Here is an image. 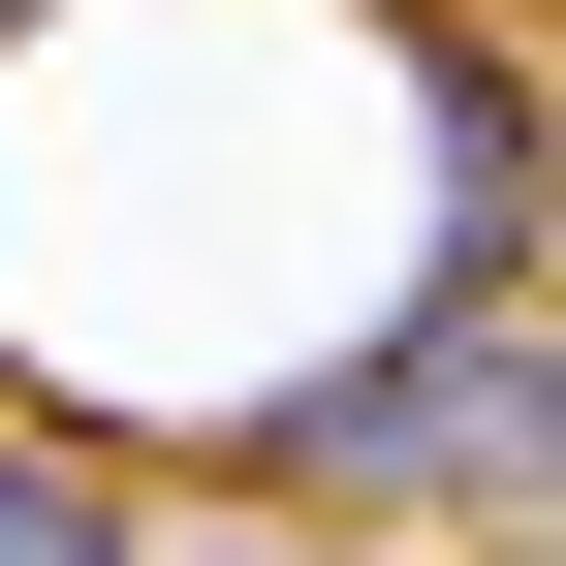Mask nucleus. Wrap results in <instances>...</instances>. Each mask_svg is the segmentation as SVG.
Wrapping results in <instances>:
<instances>
[{"mask_svg":"<svg viewBox=\"0 0 566 566\" xmlns=\"http://www.w3.org/2000/svg\"><path fill=\"white\" fill-rule=\"evenodd\" d=\"M252 566H315V535H252Z\"/></svg>","mask_w":566,"mask_h":566,"instance_id":"3","label":"nucleus"},{"mask_svg":"<svg viewBox=\"0 0 566 566\" xmlns=\"http://www.w3.org/2000/svg\"><path fill=\"white\" fill-rule=\"evenodd\" d=\"M252 504L283 535H472V504H535V221H441V315L315 346L252 409Z\"/></svg>","mask_w":566,"mask_h":566,"instance_id":"1","label":"nucleus"},{"mask_svg":"<svg viewBox=\"0 0 566 566\" xmlns=\"http://www.w3.org/2000/svg\"><path fill=\"white\" fill-rule=\"evenodd\" d=\"M0 566H158V504H126L95 441H32V409H0Z\"/></svg>","mask_w":566,"mask_h":566,"instance_id":"2","label":"nucleus"}]
</instances>
